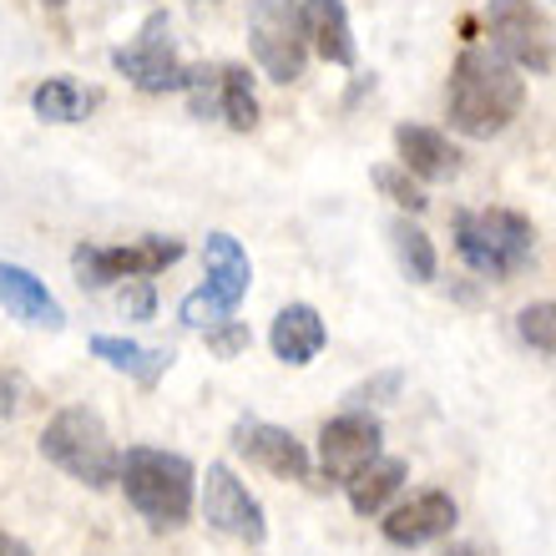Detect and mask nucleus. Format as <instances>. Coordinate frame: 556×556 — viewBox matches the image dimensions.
I'll use <instances>...</instances> for the list:
<instances>
[{
	"instance_id": "nucleus-13",
	"label": "nucleus",
	"mask_w": 556,
	"mask_h": 556,
	"mask_svg": "<svg viewBox=\"0 0 556 556\" xmlns=\"http://www.w3.org/2000/svg\"><path fill=\"white\" fill-rule=\"evenodd\" d=\"M384 542L390 546H425V542H440L455 531V501L445 491H420V496L400 501L395 511L380 521Z\"/></svg>"
},
{
	"instance_id": "nucleus-25",
	"label": "nucleus",
	"mask_w": 556,
	"mask_h": 556,
	"mask_svg": "<svg viewBox=\"0 0 556 556\" xmlns=\"http://www.w3.org/2000/svg\"><path fill=\"white\" fill-rule=\"evenodd\" d=\"M223 319H233V314H228V308H223L207 289H198V293H188V299H182V324H188V329H203V334H207V329H218Z\"/></svg>"
},
{
	"instance_id": "nucleus-18",
	"label": "nucleus",
	"mask_w": 556,
	"mask_h": 556,
	"mask_svg": "<svg viewBox=\"0 0 556 556\" xmlns=\"http://www.w3.org/2000/svg\"><path fill=\"white\" fill-rule=\"evenodd\" d=\"M304 11V36H308V51H319L329 66H354V26H350V11L344 0H299Z\"/></svg>"
},
{
	"instance_id": "nucleus-1",
	"label": "nucleus",
	"mask_w": 556,
	"mask_h": 556,
	"mask_svg": "<svg viewBox=\"0 0 556 556\" xmlns=\"http://www.w3.org/2000/svg\"><path fill=\"white\" fill-rule=\"evenodd\" d=\"M527 106V76L496 51L466 46L451 66V87H445V117L460 137H501L521 117Z\"/></svg>"
},
{
	"instance_id": "nucleus-15",
	"label": "nucleus",
	"mask_w": 556,
	"mask_h": 556,
	"mask_svg": "<svg viewBox=\"0 0 556 556\" xmlns=\"http://www.w3.org/2000/svg\"><path fill=\"white\" fill-rule=\"evenodd\" d=\"M395 152H400V167H405L415 182H451V177L460 173V147H455L445 132H435V127L400 122Z\"/></svg>"
},
{
	"instance_id": "nucleus-11",
	"label": "nucleus",
	"mask_w": 556,
	"mask_h": 556,
	"mask_svg": "<svg viewBox=\"0 0 556 556\" xmlns=\"http://www.w3.org/2000/svg\"><path fill=\"white\" fill-rule=\"evenodd\" d=\"M380 440H384V425L375 415H334V420H324L319 430V466L329 481H350L359 466H369L375 455H380Z\"/></svg>"
},
{
	"instance_id": "nucleus-27",
	"label": "nucleus",
	"mask_w": 556,
	"mask_h": 556,
	"mask_svg": "<svg viewBox=\"0 0 556 556\" xmlns=\"http://www.w3.org/2000/svg\"><path fill=\"white\" fill-rule=\"evenodd\" d=\"M122 308H127V319H152V314H157V293H152V278H127Z\"/></svg>"
},
{
	"instance_id": "nucleus-8",
	"label": "nucleus",
	"mask_w": 556,
	"mask_h": 556,
	"mask_svg": "<svg viewBox=\"0 0 556 556\" xmlns=\"http://www.w3.org/2000/svg\"><path fill=\"white\" fill-rule=\"evenodd\" d=\"M188 102L192 117H223L233 132H253L258 127V97H253V76L238 61L223 66H192L188 76Z\"/></svg>"
},
{
	"instance_id": "nucleus-29",
	"label": "nucleus",
	"mask_w": 556,
	"mask_h": 556,
	"mask_svg": "<svg viewBox=\"0 0 556 556\" xmlns=\"http://www.w3.org/2000/svg\"><path fill=\"white\" fill-rule=\"evenodd\" d=\"M0 556H36L21 536H11V531H0Z\"/></svg>"
},
{
	"instance_id": "nucleus-21",
	"label": "nucleus",
	"mask_w": 556,
	"mask_h": 556,
	"mask_svg": "<svg viewBox=\"0 0 556 556\" xmlns=\"http://www.w3.org/2000/svg\"><path fill=\"white\" fill-rule=\"evenodd\" d=\"M97 106V91H81L72 76H46L41 87L30 91V112L51 127H66V122H81Z\"/></svg>"
},
{
	"instance_id": "nucleus-22",
	"label": "nucleus",
	"mask_w": 556,
	"mask_h": 556,
	"mask_svg": "<svg viewBox=\"0 0 556 556\" xmlns=\"http://www.w3.org/2000/svg\"><path fill=\"white\" fill-rule=\"evenodd\" d=\"M390 243H395V258L400 268L415 278V283H430L435 278V243H430V233L425 228H415L410 218H395L390 223Z\"/></svg>"
},
{
	"instance_id": "nucleus-23",
	"label": "nucleus",
	"mask_w": 556,
	"mask_h": 556,
	"mask_svg": "<svg viewBox=\"0 0 556 556\" xmlns=\"http://www.w3.org/2000/svg\"><path fill=\"white\" fill-rule=\"evenodd\" d=\"M516 334H521V344H531L536 354H552L556 359V304L552 299L521 308V314H516Z\"/></svg>"
},
{
	"instance_id": "nucleus-6",
	"label": "nucleus",
	"mask_w": 556,
	"mask_h": 556,
	"mask_svg": "<svg viewBox=\"0 0 556 556\" xmlns=\"http://www.w3.org/2000/svg\"><path fill=\"white\" fill-rule=\"evenodd\" d=\"M249 51L258 72L278 87L299 81L308 66V36L299 0H253L249 5Z\"/></svg>"
},
{
	"instance_id": "nucleus-31",
	"label": "nucleus",
	"mask_w": 556,
	"mask_h": 556,
	"mask_svg": "<svg viewBox=\"0 0 556 556\" xmlns=\"http://www.w3.org/2000/svg\"><path fill=\"white\" fill-rule=\"evenodd\" d=\"M41 5H46V11H51V15H56L61 5H66V0H41Z\"/></svg>"
},
{
	"instance_id": "nucleus-3",
	"label": "nucleus",
	"mask_w": 556,
	"mask_h": 556,
	"mask_svg": "<svg viewBox=\"0 0 556 556\" xmlns=\"http://www.w3.org/2000/svg\"><path fill=\"white\" fill-rule=\"evenodd\" d=\"M455 253L481 278L506 283L536 258V228L516 207H476L455 213Z\"/></svg>"
},
{
	"instance_id": "nucleus-14",
	"label": "nucleus",
	"mask_w": 556,
	"mask_h": 556,
	"mask_svg": "<svg viewBox=\"0 0 556 556\" xmlns=\"http://www.w3.org/2000/svg\"><path fill=\"white\" fill-rule=\"evenodd\" d=\"M0 304H5L11 319L26 324V329H51V334L66 329V308H61V299L21 264H0Z\"/></svg>"
},
{
	"instance_id": "nucleus-9",
	"label": "nucleus",
	"mask_w": 556,
	"mask_h": 556,
	"mask_svg": "<svg viewBox=\"0 0 556 556\" xmlns=\"http://www.w3.org/2000/svg\"><path fill=\"white\" fill-rule=\"evenodd\" d=\"M182 258V243L177 238H142V243H127V249H97V243H81L72 253L76 283L81 289H106L117 278H152L162 268H173Z\"/></svg>"
},
{
	"instance_id": "nucleus-2",
	"label": "nucleus",
	"mask_w": 556,
	"mask_h": 556,
	"mask_svg": "<svg viewBox=\"0 0 556 556\" xmlns=\"http://www.w3.org/2000/svg\"><path fill=\"white\" fill-rule=\"evenodd\" d=\"M117 481L127 491V506L152 531L188 527L192 501H198V470H192L188 455L157 451V445H132V451L122 455Z\"/></svg>"
},
{
	"instance_id": "nucleus-12",
	"label": "nucleus",
	"mask_w": 556,
	"mask_h": 556,
	"mask_svg": "<svg viewBox=\"0 0 556 556\" xmlns=\"http://www.w3.org/2000/svg\"><path fill=\"white\" fill-rule=\"evenodd\" d=\"M233 451L249 455L253 466H264L268 476H283V481H308V451L304 440L283 430V425L268 420H238L233 425Z\"/></svg>"
},
{
	"instance_id": "nucleus-20",
	"label": "nucleus",
	"mask_w": 556,
	"mask_h": 556,
	"mask_svg": "<svg viewBox=\"0 0 556 556\" xmlns=\"http://www.w3.org/2000/svg\"><path fill=\"white\" fill-rule=\"evenodd\" d=\"M405 476H410V466H405L400 455H375L369 466H359L350 481H344V496H350V506L359 516H375V511H384V501L405 485Z\"/></svg>"
},
{
	"instance_id": "nucleus-17",
	"label": "nucleus",
	"mask_w": 556,
	"mask_h": 556,
	"mask_svg": "<svg viewBox=\"0 0 556 556\" xmlns=\"http://www.w3.org/2000/svg\"><path fill=\"white\" fill-rule=\"evenodd\" d=\"M268 344H274V354L289 369H304V365H314V354L329 344V329H324L314 304H289V308H278L274 329H268Z\"/></svg>"
},
{
	"instance_id": "nucleus-28",
	"label": "nucleus",
	"mask_w": 556,
	"mask_h": 556,
	"mask_svg": "<svg viewBox=\"0 0 556 556\" xmlns=\"http://www.w3.org/2000/svg\"><path fill=\"white\" fill-rule=\"evenodd\" d=\"M21 395H26V380H21L15 369H5V375H0V425L21 410Z\"/></svg>"
},
{
	"instance_id": "nucleus-24",
	"label": "nucleus",
	"mask_w": 556,
	"mask_h": 556,
	"mask_svg": "<svg viewBox=\"0 0 556 556\" xmlns=\"http://www.w3.org/2000/svg\"><path fill=\"white\" fill-rule=\"evenodd\" d=\"M369 177H375V188H380L390 203L410 207V213H425V203H430V198H425V188L415 182L410 173H405V167H390V162H380V167H375Z\"/></svg>"
},
{
	"instance_id": "nucleus-10",
	"label": "nucleus",
	"mask_w": 556,
	"mask_h": 556,
	"mask_svg": "<svg viewBox=\"0 0 556 556\" xmlns=\"http://www.w3.org/2000/svg\"><path fill=\"white\" fill-rule=\"evenodd\" d=\"M203 516H207V527L223 531V536H233V542L264 546V536H268L264 506L249 496V485L238 481L228 466H207V481H203Z\"/></svg>"
},
{
	"instance_id": "nucleus-30",
	"label": "nucleus",
	"mask_w": 556,
	"mask_h": 556,
	"mask_svg": "<svg viewBox=\"0 0 556 556\" xmlns=\"http://www.w3.org/2000/svg\"><path fill=\"white\" fill-rule=\"evenodd\" d=\"M440 556H485V552H481V546H470V542H466V546H451V552H440Z\"/></svg>"
},
{
	"instance_id": "nucleus-5",
	"label": "nucleus",
	"mask_w": 556,
	"mask_h": 556,
	"mask_svg": "<svg viewBox=\"0 0 556 556\" xmlns=\"http://www.w3.org/2000/svg\"><path fill=\"white\" fill-rule=\"evenodd\" d=\"M485 36H491V51L511 61L516 72L546 76L556 66V26L536 0H491Z\"/></svg>"
},
{
	"instance_id": "nucleus-19",
	"label": "nucleus",
	"mask_w": 556,
	"mask_h": 556,
	"mask_svg": "<svg viewBox=\"0 0 556 556\" xmlns=\"http://www.w3.org/2000/svg\"><path fill=\"white\" fill-rule=\"evenodd\" d=\"M91 354H97L106 369H117L127 380L147 384V390H152V384L167 375V365H173V350H147L137 339H117V334H97L91 339Z\"/></svg>"
},
{
	"instance_id": "nucleus-16",
	"label": "nucleus",
	"mask_w": 556,
	"mask_h": 556,
	"mask_svg": "<svg viewBox=\"0 0 556 556\" xmlns=\"http://www.w3.org/2000/svg\"><path fill=\"white\" fill-rule=\"evenodd\" d=\"M203 264H207V283H203V289L213 293L228 314H238L243 293H249V278H253V264H249V253H243V243H238L233 233H207Z\"/></svg>"
},
{
	"instance_id": "nucleus-4",
	"label": "nucleus",
	"mask_w": 556,
	"mask_h": 556,
	"mask_svg": "<svg viewBox=\"0 0 556 556\" xmlns=\"http://www.w3.org/2000/svg\"><path fill=\"white\" fill-rule=\"evenodd\" d=\"M41 455L56 470H66L72 481L91 485V491H106L122 466L112 430L91 405H66V410L51 415V425L41 430Z\"/></svg>"
},
{
	"instance_id": "nucleus-7",
	"label": "nucleus",
	"mask_w": 556,
	"mask_h": 556,
	"mask_svg": "<svg viewBox=\"0 0 556 556\" xmlns=\"http://www.w3.org/2000/svg\"><path fill=\"white\" fill-rule=\"evenodd\" d=\"M112 66H117L137 91H147V97L182 91L188 87V76H192V66H182L177 51H173V21H167V11L147 15L142 30H137V41L112 51Z\"/></svg>"
},
{
	"instance_id": "nucleus-26",
	"label": "nucleus",
	"mask_w": 556,
	"mask_h": 556,
	"mask_svg": "<svg viewBox=\"0 0 556 556\" xmlns=\"http://www.w3.org/2000/svg\"><path fill=\"white\" fill-rule=\"evenodd\" d=\"M207 350H213V354H218V359H233V354H243V350H249V324H238V319H223L218 324V329H207Z\"/></svg>"
}]
</instances>
